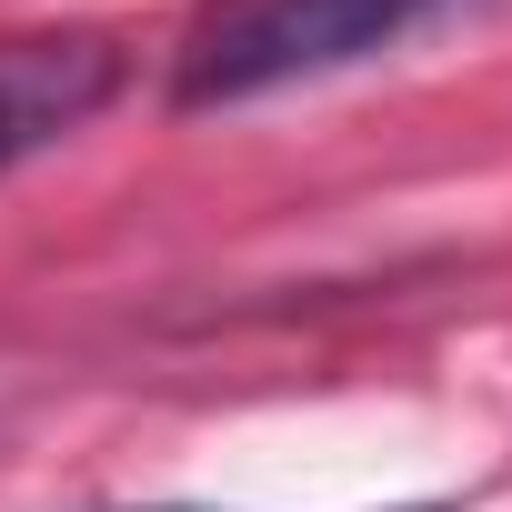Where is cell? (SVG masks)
Segmentation results:
<instances>
[{"mask_svg": "<svg viewBox=\"0 0 512 512\" xmlns=\"http://www.w3.org/2000/svg\"><path fill=\"white\" fill-rule=\"evenodd\" d=\"M121 91V51L101 31H21L0 41V181L61 151L101 101Z\"/></svg>", "mask_w": 512, "mask_h": 512, "instance_id": "obj_2", "label": "cell"}, {"mask_svg": "<svg viewBox=\"0 0 512 512\" xmlns=\"http://www.w3.org/2000/svg\"><path fill=\"white\" fill-rule=\"evenodd\" d=\"M432 0H201L181 51H171V101L181 111H231L292 81H322L382 41H402Z\"/></svg>", "mask_w": 512, "mask_h": 512, "instance_id": "obj_1", "label": "cell"}]
</instances>
